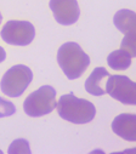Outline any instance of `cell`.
I'll return each mask as SVG.
<instances>
[{
	"label": "cell",
	"instance_id": "obj_8",
	"mask_svg": "<svg viewBox=\"0 0 136 154\" xmlns=\"http://www.w3.org/2000/svg\"><path fill=\"white\" fill-rule=\"evenodd\" d=\"M112 130L126 141H136V115L130 113L117 115L112 123Z\"/></svg>",
	"mask_w": 136,
	"mask_h": 154
},
{
	"label": "cell",
	"instance_id": "obj_12",
	"mask_svg": "<svg viewBox=\"0 0 136 154\" xmlns=\"http://www.w3.org/2000/svg\"><path fill=\"white\" fill-rule=\"evenodd\" d=\"M9 153L11 154H18V153H24V154H30V148H29V143L23 140V138H18L15 140L10 147H9Z\"/></svg>",
	"mask_w": 136,
	"mask_h": 154
},
{
	"label": "cell",
	"instance_id": "obj_1",
	"mask_svg": "<svg viewBox=\"0 0 136 154\" xmlns=\"http://www.w3.org/2000/svg\"><path fill=\"white\" fill-rule=\"evenodd\" d=\"M58 115L73 124H86L95 118V106L84 98H78L73 92L61 96L56 104Z\"/></svg>",
	"mask_w": 136,
	"mask_h": 154
},
{
	"label": "cell",
	"instance_id": "obj_15",
	"mask_svg": "<svg viewBox=\"0 0 136 154\" xmlns=\"http://www.w3.org/2000/svg\"><path fill=\"white\" fill-rule=\"evenodd\" d=\"M5 58H6V52L2 46H0V63H2L3 61H5Z\"/></svg>",
	"mask_w": 136,
	"mask_h": 154
},
{
	"label": "cell",
	"instance_id": "obj_7",
	"mask_svg": "<svg viewBox=\"0 0 136 154\" xmlns=\"http://www.w3.org/2000/svg\"><path fill=\"white\" fill-rule=\"evenodd\" d=\"M50 9L55 20L63 26L76 23L80 15L77 0H50Z\"/></svg>",
	"mask_w": 136,
	"mask_h": 154
},
{
	"label": "cell",
	"instance_id": "obj_10",
	"mask_svg": "<svg viewBox=\"0 0 136 154\" xmlns=\"http://www.w3.org/2000/svg\"><path fill=\"white\" fill-rule=\"evenodd\" d=\"M114 26L124 35H136V14L131 10H119L113 17Z\"/></svg>",
	"mask_w": 136,
	"mask_h": 154
},
{
	"label": "cell",
	"instance_id": "obj_13",
	"mask_svg": "<svg viewBox=\"0 0 136 154\" xmlns=\"http://www.w3.org/2000/svg\"><path fill=\"white\" fill-rule=\"evenodd\" d=\"M120 49L126 51L131 57L136 56V35H125L122 42Z\"/></svg>",
	"mask_w": 136,
	"mask_h": 154
},
{
	"label": "cell",
	"instance_id": "obj_5",
	"mask_svg": "<svg viewBox=\"0 0 136 154\" xmlns=\"http://www.w3.org/2000/svg\"><path fill=\"white\" fill-rule=\"evenodd\" d=\"M3 40L10 45L26 46L29 45L34 36L36 28L28 21H9L2 29Z\"/></svg>",
	"mask_w": 136,
	"mask_h": 154
},
{
	"label": "cell",
	"instance_id": "obj_2",
	"mask_svg": "<svg viewBox=\"0 0 136 154\" xmlns=\"http://www.w3.org/2000/svg\"><path fill=\"white\" fill-rule=\"evenodd\" d=\"M57 62L70 80L78 79L90 64V57L73 42L63 44L57 51Z\"/></svg>",
	"mask_w": 136,
	"mask_h": 154
},
{
	"label": "cell",
	"instance_id": "obj_6",
	"mask_svg": "<svg viewBox=\"0 0 136 154\" xmlns=\"http://www.w3.org/2000/svg\"><path fill=\"white\" fill-rule=\"evenodd\" d=\"M105 90L111 97L124 104H136V84L125 75H110Z\"/></svg>",
	"mask_w": 136,
	"mask_h": 154
},
{
	"label": "cell",
	"instance_id": "obj_14",
	"mask_svg": "<svg viewBox=\"0 0 136 154\" xmlns=\"http://www.w3.org/2000/svg\"><path fill=\"white\" fill-rule=\"evenodd\" d=\"M15 112H16V107L12 102L6 101V100L0 97V118L14 115Z\"/></svg>",
	"mask_w": 136,
	"mask_h": 154
},
{
	"label": "cell",
	"instance_id": "obj_3",
	"mask_svg": "<svg viewBox=\"0 0 136 154\" xmlns=\"http://www.w3.org/2000/svg\"><path fill=\"white\" fill-rule=\"evenodd\" d=\"M56 90L50 85H44L32 92L23 103V109L29 117H43L56 108Z\"/></svg>",
	"mask_w": 136,
	"mask_h": 154
},
{
	"label": "cell",
	"instance_id": "obj_9",
	"mask_svg": "<svg viewBox=\"0 0 136 154\" xmlns=\"http://www.w3.org/2000/svg\"><path fill=\"white\" fill-rule=\"evenodd\" d=\"M110 73L104 67H97L92 70L85 82V90L94 96H102L106 94L105 83L107 82Z\"/></svg>",
	"mask_w": 136,
	"mask_h": 154
},
{
	"label": "cell",
	"instance_id": "obj_11",
	"mask_svg": "<svg viewBox=\"0 0 136 154\" xmlns=\"http://www.w3.org/2000/svg\"><path fill=\"white\" fill-rule=\"evenodd\" d=\"M131 56L119 49V50H116V51H112L108 57H107V63L108 66L112 68V69H116V70H125L126 68L130 67L131 64Z\"/></svg>",
	"mask_w": 136,
	"mask_h": 154
},
{
	"label": "cell",
	"instance_id": "obj_16",
	"mask_svg": "<svg viewBox=\"0 0 136 154\" xmlns=\"http://www.w3.org/2000/svg\"><path fill=\"white\" fill-rule=\"evenodd\" d=\"M2 21H3V16H2V14H0V23H2Z\"/></svg>",
	"mask_w": 136,
	"mask_h": 154
},
{
	"label": "cell",
	"instance_id": "obj_4",
	"mask_svg": "<svg viewBox=\"0 0 136 154\" xmlns=\"http://www.w3.org/2000/svg\"><path fill=\"white\" fill-rule=\"evenodd\" d=\"M32 79L33 73L29 67L24 64H16L4 74L0 88L6 96L20 97L29 86Z\"/></svg>",
	"mask_w": 136,
	"mask_h": 154
}]
</instances>
